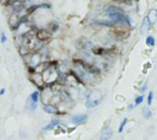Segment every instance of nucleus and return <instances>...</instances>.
Listing matches in <instances>:
<instances>
[{
  "label": "nucleus",
  "instance_id": "f257e3e1",
  "mask_svg": "<svg viewBox=\"0 0 157 140\" xmlns=\"http://www.w3.org/2000/svg\"><path fill=\"white\" fill-rule=\"evenodd\" d=\"M42 75V80L44 86H52L54 84H56L58 80H59V70H58V64L52 62L48 64V67L44 69V71L41 74Z\"/></svg>",
  "mask_w": 157,
  "mask_h": 140
},
{
  "label": "nucleus",
  "instance_id": "f03ea898",
  "mask_svg": "<svg viewBox=\"0 0 157 140\" xmlns=\"http://www.w3.org/2000/svg\"><path fill=\"white\" fill-rule=\"evenodd\" d=\"M103 100V94L101 90L98 88H93L92 91H90L86 96V107L87 108H95L100 104Z\"/></svg>",
  "mask_w": 157,
  "mask_h": 140
},
{
  "label": "nucleus",
  "instance_id": "7ed1b4c3",
  "mask_svg": "<svg viewBox=\"0 0 157 140\" xmlns=\"http://www.w3.org/2000/svg\"><path fill=\"white\" fill-rule=\"evenodd\" d=\"M88 119V116L87 114H74V116H71L70 120L72 124L75 125H80V124H85V123L87 122Z\"/></svg>",
  "mask_w": 157,
  "mask_h": 140
},
{
  "label": "nucleus",
  "instance_id": "20e7f679",
  "mask_svg": "<svg viewBox=\"0 0 157 140\" xmlns=\"http://www.w3.org/2000/svg\"><path fill=\"white\" fill-rule=\"evenodd\" d=\"M31 81L33 82V84L39 88V90H43L46 86L43 84V80H42V75L41 74H37V73H33V74H31V76H30Z\"/></svg>",
  "mask_w": 157,
  "mask_h": 140
},
{
  "label": "nucleus",
  "instance_id": "39448f33",
  "mask_svg": "<svg viewBox=\"0 0 157 140\" xmlns=\"http://www.w3.org/2000/svg\"><path fill=\"white\" fill-rule=\"evenodd\" d=\"M51 37H52V33L48 32V30H39L36 33V38L41 41V42H46V41L51 39Z\"/></svg>",
  "mask_w": 157,
  "mask_h": 140
},
{
  "label": "nucleus",
  "instance_id": "423d86ee",
  "mask_svg": "<svg viewBox=\"0 0 157 140\" xmlns=\"http://www.w3.org/2000/svg\"><path fill=\"white\" fill-rule=\"evenodd\" d=\"M104 12L108 15V17H109V16H113V15H117V14L123 12V10L119 9V7L115 6V5H107V6H104Z\"/></svg>",
  "mask_w": 157,
  "mask_h": 140
},
{
  "label": "nucleus",
  "instance_id": "0eeeda50",
  "mask_svg": "<svg viewBox=\"0 0 157 140\" xmlns=\"http://www.w3.org/2000/svg\"><path fill=\"white\" fill-rule=\"evenodd\" d=\"M112 136H113V129L112 128H104L100 134V140H109Z\"/></svg>",
  "mask_w": 157,
  "mask_h": 140
},
{
  "label": "nucleus",
  "instance_id": "6e6552de",
  "mask_svg": "<svg viewBox=\"0 0 157 140\" xmlns=\"http://www.w3.org/2000/svg\"><path fill=\"white\" fill-rule=\"evenodd\" d=\"M43 111L46 113H49V114H59V110H58V107L54 106V104H43Z\"/></svg>",
  "mask_w": 157,
  "mask_h": 140
},
{
  "label": "nucleus",
  "instance_id": "1a4fd4ad",
  "mask_svg": "<svg viewBox=\"0 0 157 140\" xmlns=\"http://www.w3.org/2000/svg\"><path fill=\"white\" fill-rule=\"evenodd\" d=\"M60 125V120H58V119H53L48 123V124L43 128L44 131H48V130H52V129H55L56 127H59Z\"/></svg>",
  "mask_w": 157,
  "mask_h": 140
},
{
  "label": "nucleus",
  "instance_id": "9d476101",
  "mask_svg": "<svg viewBox=\"0 0 157 140\" xmlns=\"http://www.w3.org/2000/svg\"><path fill=\"white\" fill-rule=\"evenodd\" d=\"M148 22H150V25H153L157 22V10L156 9H152L150 10V12H148V15L146 16Z\"/></svg>",
  "mask_w": 157,
  "mask_h": 140
},
{
  "label": "nucleus",
  "instance_id": "9b49d317",
  "mask_svg": "<svg viewBox=\"0 0 157 140\" xmlns=\"http://www.w3.org/2000/svg\"><path fill=\"white\" fill-rule=\"evenodd\" d=\"M39 95H41V91H39V90H36V91H33V92L30 95L28 100H31L33 103H38V101H39Z\"/></svg>",
  "mask_w": 157,
  "mask_h": 140
},
{
  "label": "nucleus",
  "instance_id": "f8f14e48",
  "mask_svg": "<svg viewBox=\"0 0 157 140\" xmlns=\"http://www.w3.org/2000/svg\"><path fill=\"white\" fill-rule=\"evenodd\" d=\"M141 112H143V117L145 119L151 118V116H152V113H151V111H150V108H148V107H144Z\"/></svg>",
  "mask_w": 157,
  "mask_h": 140
},
{
  "label": "nucleus",
  "instance_id": "ddd939ff",
  "mask_svg": "<svg viewBox=\"0 0 157 140\" xmlns=\"http://www.w3.org/2000/svg\"><path fill=\"white\" fill-rule=\"evenodd\" d=\"M26 108H27L28 111H31V112H33V111H36V110H37V103H33L31 100H27Z\"/></svg>",
  "mask_w": 157,
  "mask_h": 140
},
{
  "label": "nucleus",
  "instance_id": "4468645a",
  "mask_svg": "<svg viewBox=\"0 0 157 140\" xmlns=\"http://www.w3.org/2000/svg\"><path fill=\"white\" fill-rule=\"evenodd\" d=\"M58 28H59V25H58V22L53 21V22L49 23V30H48V32H51V33H53V32L58 31Z\"/></svg>",
  "mask_w": 157,
  "mask_h": 140
},
{
  "label": "nucleus",
  "instance_id": "2eb2a0df",
  "mask_svg": "<svg viewBox=\"0 0 157 140\" xmlns=\"http://www.w3.org/2000/svg\"><path fill=\"white\" fill-rule=\"evenodd\" d=\"M127 123H128V118H124V119L122 120V123H120L119 128H118V133H123V130H124V128H125Z\"/></svg>",
  "mask_w": 157,
  "mask_h": 140
},
{
  "label": "nucleus",
  "instance_id": "dca6fc26",
  "mask_svg": "<svg viewBox=\"0 0 157 140\" xmlns=\"http://www.w3.org/2000/svg\"><path fill=\"white\" fill-rule=\"evenodd\" d=\"M146 44L150 46V47H153L155 46V38L152 36H147L146 37Z\"/></svg>",
  "mask_w": 157,
  "mask_h": 140
},
{
  "label": "nucleus",
  "instance_id": "f3484780",
  "mask_svg": "<svg viewBox=\"0 0 157 140\" xmlns=\"http://www.w3.org/2000/svg\"><path fill=\"white\" fill-rule=\"evenodd\" d=\"M143 101H144V95L136 96L135 102H134V107H136V106H139V104H141V103H143Z\"/></svg>",
  "mask_w": 157,
  "mask_h": 140
},
{
  "label": "nucleus",
  "instance_id": "a211bd4d",
  "mask_svg": "<svg viewBox=\"0 0 157 140\" xmlns=\"http://www.w3.org/2000/svg\"><path fill=\"white\" fill-rule=\"evenodd\" d=\"M152 100H153V92L150 91V92H148V96H147V107H150V106H151Z\"/></svg>",
  "mask_w": 157,
  "mask_h": 140
},
{
  "label": "nucleus",
  "instance_id": "6ab92c4d",
  "mask_svg": "<svg viewBox=\"0 0 157 140\" xmlns=\"http://www.w3.org/2000/svg\"><path fill=\"white\" fill-rule=\"evenodd\" d=\"M148 26H150V22H148L147 17H145V19H144V22H143V26H141V30H143V31H145Z\"/></svg>",
  "mask_w": 157,
  "mask_h": 140
},
{
  "label": "nucleus",
  "instance_id": "aec40b11",
  "mask_svg": "<svg viewBox=\"0 0 157 140\" xmlns=\"http://www.w3.org/2000/svg\"><path fill=\"white\" fill-rule=\"evenodd\" d=\"M146 90H147V82H144V84L141 85V87L139 88V92H141V95H143Z\"/></svg>",
  "mask_w": 157,
  "mask_h": 140
},
{
  "label": "nucleus",
  "instance_id": "412c9836",
  "mask_svg": "<svg viewBox=\"0 0 157 140\" xmlns=\"http://www.w3.org/2000/svg\"><path fill=\"white\" fill-rule=\"evenodd\" d=\"M12 3V0H0V4H3L4 6H9Z\"/></svg>",
  "mask_w": 157,
  "mask_h": 140
},
{
  "label": "nucleus",
  "instance_id": "4be33fe9",
  "mask_svg": "<svg viewBox=\"0 0 157 140\" xmlns=\"http://www.w3.org/2000/svg\"><path fill=\"white\" fill-rule=\"evenodd\" d=\"M0 41H1V43H5L6 42V35L5 33H0Z\"/></svg>",
  "mask_w": 157,
  "mask_h": 140
},
{
  "label": "nucleus",
  "instance_id": "5701e85b",
  "mask_svg": "<svg viewBox=\"0 0 157 140\" xmlns=\"http://www.w3.org/2000/svg\"><path fill=\"white\" fill-rule=\"evenodd\" d=\"M4 94H5V88H1V90H0V95H1V96H3Z\"/></svg>",
  "mask_w": 157,
  "mask_h": 140
},
{
  "label": "nucleus",
  "instance_id": "b1692460",
  "mask_svg": "<svg viewBox=\"0 0 157 140\" xmlns=\"http://www.w3.org/2000/svg\"><path fill=\"white\" fill-rule=\"evenodd\" d=\"M128 108H129V110H133V108H134V104H129Z\"/></svg>",
  "mask_w": 157,
  "mask_h": 140
},
{
  "label": "nucleus",
  "instance_id": "393cba45",
  "mask_svg": "<svg viewBox=\"0 0 157 140\" xmlns=\"http://www.w3.org/2000/svg\"><path fill=\"white\" fill-rule=\"evenodd\" d=\"M0 33H1V30H0Z\"/></svg>",
  "mask_w": 157,
  "mask_h": 140
}]
</instances>
